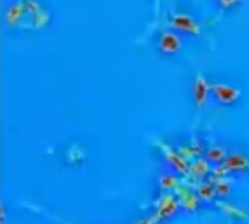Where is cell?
<instances>
[{
  "label": "cell",
  "instance_id": "3",
  "mask_svg": "<svg viewBox=\"0 0 249 224\" xmlns=\"http://www.w3.org/2000/svg\"><path fill=\"white\" fill-rule=\"evenodd\" d=\"M212 95L220 105H226V106L236 103L242 96V93L238 87L231 86L228 83H213Z\"/></svg>",
  "mask_w": 249,
  "mask_h": 224
},
{
  "label": "cell",
  "instance_id": "4",
  "mask_svg": "<svg viewBox=\"0 0 249 224\" xmlns=\"http://www.w3.org/2000/svg\"><path fill=\"white\" fill-rule=\"evenodd\" d=\"M210 93H212V85L209 83V80L203 74L196 76L194 87H193V96H194L196 106L198 109H201L207 103Z\"/></svg>",
  "mask_w": 249,
  "mask_h": 224
},
{
  "label": "cell",
  "instance_id": "11",
  "mask_svg": "<svg viewBox=\"0 0 249 224\" xmlns=\"http://www.w3.org/2000/svg\"><path fill=\"white\" fill-rule=\"evenodd\" d=\"M217 3L220 4V7H222V9H225V10H231V9H233L235 6H238L239 0H217Z\"/></svg>",
  "mask_w": 249,
  "mask_h": 224
},
{
  "label": "cell",
  "instance_id": "8",
  "mask_svg": "<svg viewBox=\"0 0 249 224\" xmlns=\"http://www.w3.org/2000/svg\"><path fill=\"white\" fill-rule=\"evenodd\" d=\"M168 160L177 168V171H184V169H187V163H185V160L184 159H181L179 156H177L174 152H169L168 153Z\"/></svg>",
  "mask_w": 249,
  "mask_h": 224
},
{
  "label": "cell",
  "instance_id": "1",
  "mask_svg": "<svg viewBox=\"0 0 249 224\" xmlns=\"http://www.w3.org/2000/svg\"><path fill=\"white\" fill-rule=\"evenodd\" d=\"M181 48H182V38H181L179 32L168 29L159 35L158 50L160 54H163L166 57H172V55L178 54L181 51Z\"/></svg>",
  "mask_w": 249,
  "mask_h": 224
},
{
  "label": "cell",
  "instance_id": "9",
  "mask_svg": "<svg viewBox=\"0 0 249 224\" xmlns=\"http://www.w3.org/2000/svg\"><path fill=\"white\" fill-rule=\"evenodd\" d=\"M198 195L204 200H210L213 198L214 195H217V191H216V187L213 185H203L200 190H198Z\"/></svg>",
  "mask_w": 249,
  "mask_h": 224
},
{
  "label": "cell",
  "instance_id": "10",
  "mask_svg": "<svg viewBox=\"0 0 249 224\" xmlns=\"http://www.w3.org/2000/svg\"><path fill=\"white\" fill-rule=\"evenodd\" d=\"M231 185L228 184V182H219L217 185H216V191H217V195L219 197H228L229 195V192H231Z\"/></svg>",
  "mask_w": 249,
  "mask_h": 224
},
{
  "label": "cell",
  "instance_id": "12",
  "mask_svg": "<svg viewBox=\"0 0 249 224\" xmlns=\"http://www.w3.org/2000/svg\"><path fill=\"white\" fill-rule=\"evenodd\" d=\"M175 210H177V208H175V203L171 201L169 204H166V206H163V207L160 208V216H163V217L171 216Z\"/></svg>",
  "mask_w": 249,
  "mask_h": 224
},
{
  "label": "cell",
  "instance_id": "2",
  "mask_svg": "<svg viewBox=\"0 0 249 224\" xmlns=\"http://www.w3.org/2000/svg\"><path fill=\"white\" fill-rule=\"evenodd\" d=\"M169 23L174 28V31L181 32V34H187V35H191V36L200 35V32H201L200 23L191 15L184 13V12H178V13L172 15Z\"/></svg>",
  "mask_w": 249,
  "mask_h": 224
},
{
  "label": "cell",
  "instance_id": "6",
  "mask_svg": "<svg viewBox=\"0 0 249 224\" xmlns=\"http://www.w3.org/2000/svg\"><path fill=\"white\" fill-rule=\"evenodd\" d=\"M206 159L207 162L210 163H222L226 160V152L223 147H219V146H213L210 149H207L206 152Z\"/></svg>",
  "mask_w": 249,
  "mask_h": 224
},
{
  "label": "cell",
  "instance_id": "7",
  "mask_svg": "<svg viewBox=\"0 0 249 224\" xmlns=\"http://www.w3.org/2000/svg\"><path fill=\"white\" fill-rule=\"evenodd\" d=\"M22 13H23V3H20V1L13 3V4L7 9V13H6V20H7V23H9V25L16 23V22L22 17Z\"/></svg>",
  "mask_w": 249,
  "mask_h": 224
},
{
  "label": "cell",
  "instance_id": "13",
  "mask_svg": "<svg viewBox=\"0 0 249 224\" xmlns=\"http://www.w3.org/2000/svg\"><path fill=\"white\" fill-rule=\"evenodd\" d=\"M139 224H150V222H140Z\"/></svg>",
  "mask_w": 249,
  "mask_h": 224
},
{
  "label": "cell",
  "instance_id": "5",
  "mask_svg": "<svg viewBox=\"0 0 249 224\" xmlns=\"http://www.w3.org/2000/svg\"><path fill=\"white\" fill-rule=\"evenodd\" d=\"M223 163H225L226 169H229V171H241V169H247L249 166V160L242 155H232V156L226 157V160Z\"/></svg>",
  "mask_w": 249,
  "mask_h": 224
}]
</instances>
